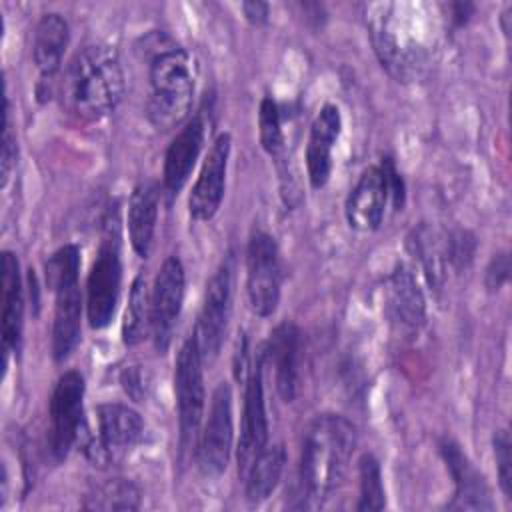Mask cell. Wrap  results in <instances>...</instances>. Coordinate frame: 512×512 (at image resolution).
I'll return each instance as SVG.
<instances>
[{"mask_svg":"<svg viewBox=\"0 0 512 512\" xmlns=\"http://www.w3.org/2000/svg\"><path fill=\"white\" fill-rule=\"evenodd\" d=\"M356 428L340 414L316 416L306 432L300 454V502L296 508H322L340 488L354 448Z\"/></svg>","mask_w":512,"mask_h":512,"instance_id":"6da1fadb","label":"cell"},{"mask_svg":"<svg viewBox=\"0 0 512 512\" xmlns=\"http://www.w3.org/2000/svg\"><path fill=\"white\" fill-rule=\"evenodd\" d=\"M140 50L148 62V120L156 130H172L186 120L192 108V60L182 46L162 32H152L142 38Z\"/></svg>","mask_w":512,"mask_h":512,"instance_id":"7a4b0ae2","label":"cell"},{"mask_svg":"<svg viewBox=\"0 0 512 512\" xmlns=\"http://www.w3.org/2000/svg\"><path fill=\"white\" fill-rule=\"evenodd\" d=\"M122 94L124 72L112 46H86L72 58L62 82V100L76 118L102 120L116 110Z\"/></svg>","mask_w":512,"mask_h":512,"instance_id":"3957f363","label":"cell"},{"mask_svg":"<svg viewBox=\"0 0 512 512\" xmlns=\"http://www.w3.org/2000/svg\"><path fill=\"white\" fill-rule=\"evenodd\" d=\"M402 196V180L390 158L382 160L378 166L366 168L346 200L344 212L350 228L358 232L380 228L388 202L392 200L394 206H398Z\"/></svg>","mask_w":512,"mask_h":512,"instance_id":"277c9868","label":"cell"},{"mask_svg":"<svg viewBox=\"0 0 512 512\" xmlns=\"http://www.w3.org/2000/svg\"><path fill=\"white\" fill-rule=\"evenodd\" d=\"M204 358L194 334L184 340L176 356L174 390L180 426V454L196 448L204 416Z\"/></svg>","mask_w":512,"mask_h":512,"instance_id":"5b68a950","label":"cell"},{"mask_svg":"<svg viewBox=\"0 0 512 512\" xmlns=\"http://www.w3.org/2000/svg\"><path fill=\"white\" fill-rule=\"evenodd\" d=\"M144 440L142 416L118 402H108L96 410V434L84 444L86 456L98 464H118Z\"/></svg>","mask_w":512,"mask_h":512,"instance_id":"8992f818","label":"cell"},{"mask_svg":"<svg viewBox=\"0 0 512 512\" xmlns=\"http://www.w3.org/2000/svg\"><path fill=\"white\" fill-rule=\"evenodd\" d=\"M122 282V262L116 226L108 224V232L100 244L98 256L90 268L86 284V312L92 328L100 330L114 318Z\"/></svg>","mask_w":512,"mask_h":512,"instance_id":"52a82bcc","label":"cell"},{"mask_svg":"<svg viewBox=\"0 0 512 512\" xmlns=\"http://www.w3.org/2000/svg\"><path fill=\"white\" fill-rule=\"evenodd\" d=\"M282 288V262L274 238L254 232L246 250V292L254 314L266 318L274 314Z\"/></svg>","mask_w":512,"mask_h":512,"instance_id":"ba28073f","label":"cell"},{"mask_svg":"<svg viewBox=\"0 0 512 512\" xmlns=\"http://www.w3.org/2000/svg\"><path fill=\"white\" fill-rule=\"evenodd\" d=\"M232 286H234V258L222 260L218 270L206 284L202 310L196 322L194 338L198 342L204 362H212L224 342L226 326L232 312Z\"/></svg>","mask_w":512,"mask_h":512,"instance_id":"9c48e42d","label":"cell"},{"mask_svg":"<svg viewBox=\"0 0 512 512\" xmlns=\"http://www.w3.org/2000/svg\"><path fill=\"white\" fill-rule=\"evenodd\" d=\"M84 378L76 370L64 372L52 390L48 408V450L56 462L64 460L82 432Z\"/></svg>","mask_w":512,"mask_h":512,"instance_id":"30bf717a","label":"cell"},{"mask_svg":"<svg viewBox=\"0 0 512 512\" xmlns=\"http://www.w3.org/2000/svg\"><path fill=\"white\" fill-rule=\"evenodd\" d=\"M232 392L226 382H220L212 394L208 420L198 438V466L206 476H220L232 454Z\"/></svg>","mask_w":512,"mask_h":512,"instance_id":"8fae6325","label":"cell"},{"mask_svg":"<svg viewBox=\"0 0 512 512\" xmlns=\"http://www.w3.org/2000/svg\"><path fill=\"white\" fill-rule=\"evenodd\" d=\"M184 266L178 256H168L160 266L150 296V330L158 352H166L184 302Z\"/></svg>","mask_w":512,"mask_h":512,"instance_id":"7c38bea8","label":"cell"},{"mask_svg":"<svg viewBox=\"0 0 512 512\" xmlns=\"http://www.w3.org/2000/svg\"><path fill=\"white\" fill-rule=\"evenodd\" d=\"M264 350L256 356V362L246 378L244 392V412H242V428L238 440V474L244 480L256 456L268 444V418H266V402H264Z\"/></svg>","mask_w":512,"mask_h":512,"instance_id":"4fadbf2b","label":"cell"},{"mask_svg":"<svg viewBox=\"0 0 512 512\" xmlns=\"http://www.w3.org/2000/svg\"><path fill=\"white\" fill-rule=\"evenodd\" d=\"M230 134H220L214 144L210 146L200 174L192 186L190 198H188V210L194 220L206 222L214 218V214L220 208L224 188H226V170H228V158H230Z\"/></svg>","mask_w":512,"mask_h":512,"instance_id":"5bb4252c","label":"cell"},{"mask_svg":"<svg viewBox=\"0 0 512 512\" xmlns=\"http://www.w3.org/2000/svg\"><path fill=\"white\" fill-rule=\"evenodd\" d=\"M264 358L274 368L276 390L284 402H292L300 388L302 332L294 322L278 324L264 348Z\"/></svg>","mask_w":512,"mask_h":512,"instance_id":"9a60e30c","label":"cell"},{"mask_svg":"<svg viewBox=\"0 0 512 512\" xmlns=\"http://www.w3.org/2000/svg\"><path fill=\"white\" fill-rule=\"evenodd\" d=\"M386 312L402 332L414 334L424 326L426 298L414 270L404 262L396 264L386 280Z\"/></svg>","mask_w":512,"mask_h":512,"instance_id":"2e32d148","label":"cell"},{"mask_svg":"<svg viewBox=\"0 0 512 512\" xmlns=\"http://www.w3.org/2000/svg\"><path fill=\"white\" fill-rule=\"evenodd\" d=\"M440 454L454 478V500L450 508L456 510H492L490 490L484 476L474 468L468 456L452 440L440 442Z\"/></svg>","mask_w":512,"mask_h":512,"instance_id":"e0dca14e","label":"cell"},{"mask_svg":"<svg viewBox=\"0 0 512 512\" xmlns=\"http://www.w3.org/2000/svg\"><path fill=\"white\" fill-rule=\"evenodd\" d=\"M342 130V116L338 106L326 104L316 114L306 144V170L312 188L326 186L332 172V148Z\"/></svg>","mask_w":512,"mask_h":512,"instance_id":"ac0fdd59","label":"cell"},{"mask_svg":"<svg viewBox=\"0 0 512 512\" xmlns=\"http://www.w3.org/2000/svg\"><path fill=\"white\" fill-rule=\"evenodd\" d=\"M206 136V122L202 114H196L188 120L182 130L170 142L164 156V188L170 194H178L188 182L192 168L200 156L202 144Z\"/></svg>","mask_w":512,"mask_h":512,"instance_id":"d6986e66","label":"cell"},{"mask_svg":"<svg viewBox=\"0 0 512 512\" xmlns=\"http://www.w3.org/2000/svg\"><path fill=\"white\" fill-rule=\"evenodd\" d=\"M2 348L4 360L8 352L20 348L22 324H24V296L22 276L16 254L2 252Z\"/></svg>","mask_w":512,"mask_h":512,"instance_id":"ffe728a7","label":"cell"},{"mask_svg":"<svg viewBox=\"0 0 512 512\" xmlns=\"http://www.w3.org/2000/svg\"><path fill=\"white\" fill-rule=\"evenodd\" d=\"M68 40H70V28L60 14L50 12L38 20L34 30L32 54H34V64L40 70L42 82H50L58 72Z\"/></svg>","mask_w":512,"mask_h":512,"instance_id":"44dd1931","label":"cell"},{"mask_svg":"<svg viewBox=\"0 0 512 512\" xmlns=\"http://www.w3.org/2000/svg\"><path fill=\"white\" fill-rule=\"evenodd\" d=\"M54 322H52V356L62 362L70 356L80 340V316H82V294L76 284L64 286L54 292Z\"/></svg>","mask_w":512,"mask_h":512,"instance_id":"7402d4cb","label":"cell"},{"mask_svg":"<svg viewBox=\"0 0 512 512\" xmlns=\"http://www.w3.org/2000/svg\"><path fill=\"white\" fill-rule=\"evenodd\" d=\"M158 218V188L150 182L138 184L128 202V234L134 252L148 258Z\"/></svg>","mask_w":512,"mask_h":512,"instance_id":"603a6c76","label":"cell"},{"mask_svg":"<svg viewBox=\"0 0 512 512\" xmlns=\"http://www.w3.org/2000/svg\"><path fill=\"white\" fill-rule=\"evenodd\" d=\"M286 464V450L282 444L266 446L256 460L252 462L244 482H246V498L252 504H260L266 500L278 486L282 470Z\"/></svg>","mask_w":512,"mask_h":512,"instance_id":"cb8c5ba5","label":"cell"},{"mask_svg":"<svg viewBox=\"0 0 512 512\" xmlns=\"http://www.w3.org/2000/svg\"><path fill=\"white\" fill-rule=\"evenodd\" d=\"M140 490L134 482L126 478H108L100 484H94L82 502L86 510H138L140 508Z\"/></svg>","mask_w":512,"mask_h":512,"instance_id":"d4e9b609","label":"cell"},{"mask_svg":"<svg viewBox=\"0 0 512 512\" xmlns=\"http://www.w3.org/2000/svg\"><path fill=\"white\" fill-rule=\"evenodd\" d=\"M150 288L144 272H140L130 288L128 306L122 320V340L128 346L138 344L150 326Z\"/></svg>","mask_w":512,"mask_h":512,"instance_id":"484cf974","label":"cell"},{"mask_svg":"<svg viewBox=\"0 0 512 512\" xmlns=\"http://www.w3.org/2000/svg\"><path fill=\"white\" fill-rule=\"evenodd\" d=\"M408 248L418 258L428 284L432 288H440L444 278L446 248L440 246L436 234L428 226H418L408 236Z\"/></svg>","mask_w":512,"mask_h":512,"instance_id":"4316f807","label":"cell"},{"mask_svg":"<svg viewBox=\"0 0 512 512\" xmlns=\"http://www.w3.org/2000/svg\"><path fill=\"white\" fill-rule=\"evenodd\" d=\"M360 476V496L356 510H382L386 506V492L382 486L380 462L372 454H364L358 462Z\"/></svg>","mask_w":512,"mask_h":512,"instance_id":"83f0119b","label":"cell"},{"mask_svg":"<svg viewBox=\"0 0 512 512\" xmlns=\"http://www.w3.org/2000/svg\"><path fill=\"white\" fill-rule=\"evenodd\" d=\"M80 272V250L74 244H66L58 248L44 266L46 286L56 292L64 286L76 284Z\"/></svg>","mask_w":512,"mask_h":512,"instance_id":"f1b7e54d","label":"cell"},{"mask_svg":"<svg viewBox=\"0 0 512 512\" xmlns=\"http://www.w3.org/2000/svg\"><path fill=\"white\" fill-rule=\"evenodd\" d=\"M258 130H260V144L270 156H280L284 150V132H282V120H280V108L278 104L266 96L260 102L258 112Z\"/></svg>","mask_w":512,"mask_h":512,"instance_id":"f546056e","label":"cell"},{"mask_svg":"<svg viewBox=\"0 0 512 512\" xmlns=\"http://www.w3.org/2000/svg\"><path fill=\"white\" fill-rule=\"evenodd\" d=\"M494 458H496V472H498V482L504 492V496L510 500L512 498V442L510 434L506 430H498L494 434Z\"/></svg>","mask_w":512,"mask_h":512,"instance_id":"4dcf8cb0","label":"cell"},{"mask_svg":"<svg viewBox=\"0 0 512 512\" xmlns=\"http://www.w3.org/2000/svg\"><path fill=\"white\" fill-rule=\"evenodd\" d=\"M446 260L456 270H466L472 264L474 250H476V238L468 230H456L446 240Z\"/></svg>","mask_w":512,"mask_h":512,"instance_id":"1f68e13d","label":"cell"},{"mask_svg":"<svg viewBox=\"0 0 512 512\" xmlns=\"http://www.w3.org/2000/svg\"><path fill=\"white\" fill-rule=\"evenodd\" d=\"M18 156V142L16 132L10 116V102L4 100V130H2V152H0V168H2V186L8 184V178L16 166Z\"/></svg>","mask_w":512,"mask_h":512,"instance_id":"d6a6232c","label":"cell"},{"mask_svg":"<svg viewBox=\"0 0 512 512\" xmlns=\"http://www.w3.org/2000/svg\"><path fill=\"white\" fill-rule=\"evenodd\" d=\"M120 384L134 402H142L148 394V374L142 366L124 368L120 374Z\"/></svg>","mask_w":512,"mask_h":512,"instance_id":"836d02e7","label":"cell"},{"mask_svg":"<svg viewBox=\"0 0 512 512\" xmlns=\"http://www.w3.org/2000/svg\"><path fill=\"white\" fill-rule=\"evenodd\" d=\"M510 278V256L508 252H498L492 256L486 268V288L488 292H498Z\"/></svg>","mask_w":512,"mask_h":512,"instance_id":"e575fe53","label":"cell"},{"mask_svg":"<svg viewBox=\"0 0 512 512\" xmlns=\"http://www.w3.org/2000/svg\"><path fill=\"white\" fill-rule=\"evenodd\" d=\"M242 12H244V16H246V20L248 22H252V24H264L266 20H268V12H270V8H268V4L266 2H244L242 4Z\"/></svg>","mask_w":512,"mask_h":512,"instance_id":"d590c367","label":"cell"},{"mask_svg":"<svg viewBox=\"0 0 512 512\" xmlns=\"http://www.w3.org/2000/svg\"><path fill=\"white\" fill-rule=\"evenodd\" d=\"M472 10H474L472 4H452V20H454L458 26H462V24L468 20V16H470Z\"/></svg>","mask_w":512,"mask_h":512,"instance_id":"8d00e7d4","label":"cell"}]
</instances>
